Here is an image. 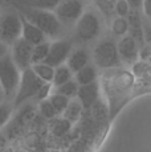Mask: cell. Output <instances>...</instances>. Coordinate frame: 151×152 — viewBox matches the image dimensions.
Instances as JSON below:
<instances>
[{
	"mask_svg": "<svg viewBox=\"0 0 151 152\" xmlns=\"http://www.w3.org/2000/svg\"><path fill=\"white\" fill-rule=\"evenodd\" d=\"M19 10L23 16H25L31 23L37 25L46 36L56 37L62 32V23L60 21L54 11L39 10V8H31L25 5H19Z\"/></svg>",
	"mask_w": 151,
	"mask_h": 152,
	"instance_id": "cell-1",
	"label": "cell"
},
{
	"mask_svg": "<svg viewBox=\"0 0 151 152\" xmlns=\"http://www.w3.org/2000/svg\"><path fill=\"white\" fill-rule=\"evenodd\" d=\"M0 80L5 98L16 97L21 82V74L11 54H3L0 58Z\"/></svg>",
	"mask_w": 151,
	"mask_h": 152,
	"instance_id": "cell-2",
	"label": "cell"
},
{
	"mask_svg": "<svg viewBox=\"0 0 151 152\" xmlns=\"http://www.w3.org/2000/svg\"><path fill=\"white\" fill-rule=\"evenodd\" d=\"M93 61L101 69H114L121 65L122 60L118 52V44L113 40H103L95 45L93 50Z\"/></svg>",
	"mask_w": 151,
	"mask_h": 152,
	"instance_id": "cell-3",
	"label": "cell"
},
{
	"mask_svg": "<svg viewBox=\"0 0 151 152\" xmlns=\"http://www.w3.org/2000/svg\"><path fill=\"white\" fill-rule=\"evenodd\" d=\"M48 82H45L43 78H40L39 75L34 73V70L31 68L25 69L21 72V82H20L19 90L15 97V106H20L21 103H24L27 99L32 97H37L41 89L45 86Z\"/></svg>",
	"mask_w": 151,
	"mask_h": 152,
	"instance_id": "cell-4",
	"label": "cell"
},
{
	"mask_svg": "<svg viewBox=\"0 0 151 152\" xmlns=\"http://www.w3.org/2000/svg\"><path fill=\"white\" fill-rule=\"evenodd\" d=\"M101 33V20L94 11H86L76 23V34L84 42L97 39Z\"/></svg>",
	"mask_w": 151,
	"mask_h": 152,
	"instance_id": "cell-5",
	"label": "cell"
},
{
	"mask_svg": "<svg viewBox=\"0 0 151 152\" xmlns=\"http://www.w3.org/2000/svg\"><path fill=\"white\" fill-rule=\"evenodd\" d=\"M23 37L21 16L17 13H7L3 17L0 28V39L7 45H13L17 40Z\"/></svg>",
	"mask_w": 151,
	"mask_h": 152,
	"instance_id": "cell-6",
	"label": "cell"
},
{
	"mask_svg": "<svg viewBox=\"0 0 151 152\" xmlns=\"http://www.w3.org/2000/svg\"><path fill=\"white\" fill-rule=\"evenodd\" d=\"M82 0H62L54 10L62 24H74L85 12Z\"/></svg>",
	"mask_w": 151,
	"mask_h": 152,
	"instance_id": "cell-7",
	"label": "cell"
},
{
	"mask_svg": "<svg viewBox=\"0 0 151 152\" xmlns=\"http://www.w3.org/2000/svg\"><path fill=\"white\" fill-rule=\"evenodd\" d=\"M33 48H34V45H32L29 41H27L23 37L19 39L12 45V58L21 72L32 66Z\"/></svg>",
	"mask_w": 151,
	"mask_h": 152,
	"instance_id": "cell-8",
	"label": "cell"
},
{
	"mask_svg": "<svg viewBox=\"0 0 151 152\" xmlns=\"http://www.w3.org/2000/svg\"><path fill=\"white\" fill-rule=\"evenodd\" d=\"M72 53V42L68 40H59V41L52 42L51 50L46 57L45 62L48 65L57 68V66L66 64L69 56Z\"/></svg>",
	"mask_w": 151,
	"mask_h": 152,
	"instance_id": "cell-9",
	"label": "cell"
},
{
	"mask_svg": "<svg viewBox=\"0 0 151 152\" xmlns=\"http://www.w3.org/2000/svg\"><path fill=\"white\" fill-rule=\"evenodd\" d=\"M118 52H119L122 62L127 64V65H134L138 62V58L141 57L138 42L129 33L121 37V40L118 41Z\"/></svg>",
	"mask_w": 151,
	"mask_h": 152,
	"instance_id": "cell-10",
	"label": "cell"
},
{
	"mask_svg": "<svg viewBox=\"0 0 151 152\" xmlns=\"http://www.w3.org/2000/svg\"><path fill=\"white\" fill-rule=\"evenodd\" d=\"M77 98L81 101V103L84 104L85 110H89L94 106V103L100 98V85L97 81L88 85H82L78 89Z\"/></svg>",
	"mask_w": 151,
	"mask_h": 152,
	"instance_id": "cell-11",
	"label": "cell"
},
{
	"mask_svg": "<svg viewBox=\"0 0 151 152\" xmlns=\"http://www.w3.org/2000/svg\"><path fill=\"white\" fill-rule=\"evenodd\" d=\"M21 16V23H23V39H25L27 41H29L32 45H39V44L45 41L46 34L41 31L37 25H34L33 23H31L25 16Z\"/></svg>",
	"mask_w": 151,
	"mask_h": 152,
	"instance_id": "cell-12",
	"label": "cell"
},
{
	"mask_svg": "<svg viewBox=\"0 0 151 152\" xmlns=\"http://www.w3.org/2000/svg\"><path fill=\"white\" fill-rule=\"evenodd\" d=\"M129 20V34H131L138 42L139 48H143L146 40H144V29H143V23L141 20V15L138 11H133L127 16Z\"/></svg>",
	"mask_w": 151,
	"mask_h": 152,
	"instance_id": "cell-13",
	"label": "cell"
},
{
	"mask_svg": "<svg viewBox=\"0 0 151 152\" xmlns=\"http://www.w3.org/2000/svg\"><path fill=\"white\" fill-rule=\"evenodd\" d=\"M89 61H90V56H89L88 50L86 49H76L70 53L69 56L68 61H66V64H68V66L72 69V72L77 73L80 72L81 69H84L86 65H89Z\"/></svg>",
	"mask_w": 151,
	"mask_h": 152,
	"instance_id": "cell-14",
	"label": "cell"
},
{
	"mask_svg": "<svg viewBox=\"0 0 151 152\" xmlns=\"http://www.w3.org/2000/svg\"><path fill=\"white\" fill-rule=\"evenodd\" d=\"M84 110H85V107H84V104L81 103L80 99L77 97L72 98L70 102H69V104H68V107H66V110L64 111V118H66L69 122H72V123H76V122L80 119V116H81V114H82Z\"/></svg>",
	"mask_w": 151,
	"mask_h": 152,
	"instance_id": "cell-15",
	"label": "cell"
},
{
	"mask_svg": "<svg viewBox=\"0 0 151 152\" xmlns=\"http://www.w3.org/2000/svg\"><path fill=\"white\" fill-rule=\"evenodd\" d=\"M73 75L74 73L72 72V69L68 66V64H62V65L57 66L56 72H54V78L52 81V85L53 87H60L61 85L69 82L70 80H73Z\"/></svg>",
	"mask_w": 151,
	"mask_h": 152,
	"instance_id": "cell-16",
	"label": "cell"
},
{
	"mask_svg": "<svg viewBox=\"0 0 151 152\" xmlns=\"http://www.w3.org/2000/svg\"><path fill=\"white\" fill-rule=\"evenodd\" d=\"M74 80L77 81V83L80 86L92 83L94 81H97V70H95V68L93 65H86L84 69H81L80 72L76 73Z\"/></svg>",
	"mask_w": 151,
	"mask_h": 152,
	"instance_id": "cell-17",
	"label": "cell"
},
{
	"mask_svg": "<svg viewBox=\"0 0 151 152\" xmlns=\"http://www.w3.org/2000/svg\"><path fill=\"white\" fill-rule=\"evenodd\" d=\"M19 5H25L31 8H39V10H49L53 11L57 8L62 0H16Z\"/></svg>",
	"mask_w": 151,
	"mask_h": 152,
	"instance_id": "cell-18",
	"label": "cell"
},
{
	"mask_svg": "<svg viewBox=\"0 0 151 152\" xmlns=\"http://www.w3.org/2000/svg\"><path fill=\"white\" fill-rule=\"evenodd\" d=\"M32 69H33L34 73H36L40 78H43L45 82L52 83V81H53V78H54L56 68L48 65L46 62H40V64H34V65H32Z\"/></svg>",
	"mask_w": 151,
	"mask_h": 152,
	"instance_id": "cell-19",
	"label": "cell"
},
{
	"mask_svg": "<svg viewBox=\"0 0 151 152\" xmlns=\"http://www.w3.org/2000/svg\"><path fill=\"white\" fill-rule=\"evenodd\" d=\"M51 42H41L39 45H34L33 48V54H32V65L34 64H40V62H45L46 57L49 54V50H51Z\"/></svg>",
	"mask_w": 151,
	"mask_h": 152,
	"instance_id": "cell-20",
	"label": "cell"
},
{
	"mask_svg": "<svg viewBox=\"0 0 151 152\" xmlns=\"http://www.w3.org/2000/svg\"><path fill=\"white\" fill-rule=\"evenodd\" d=\"M111 31L114 33V36L117 37H123L129 33V20L127 17L118 16L113 20L111 24Z\"/></svg>",
	"mask_w": 151,
	"mask_h": 152,
	"instance_id": "cell-21",
	"label": "cell"
},
{
	"mask_svg": "<svg viewBox=\"0 0 151 152\" xmlns=\"http://www.w3.org/2000/svg\"><path fill=\"white\" fill-rule=\"evenodd\" d=\"M78 89H80V85L77 83V81L74 80H70L69 82L61 85L60 87H56L54 93H59V94H62V95H66L69 98H76L78 94Z\"/></svg>",
	"mask_w": 151,
	"mask_h": 152,
	"instance_id": "cell-22",
	"label": "cell"
},
{
	"mask_svg": "<svg viewBox=\"0 0 151 152\" xmlns=\"http://www.w3.org/2000/svg\"><path fill=\"white\" fill-rule=\"evenodd\" d=\"M49 99H51V102L53 103L54 109L57 110V113H59V114H64V111L66 110L69 102H70V98H69V97L62 95V94H59V93L52 94L51 97H49Z\"/></svg>",
	"mask_w": 151,
	"mask_h": 152,
	"instance_id": "cell-23",
	"label": "cell"
},
{
	"mask_svg": "<svg viewBox=\"0 0 151 152\" xmlns=\"http://www.w3.org/2000/svg\"><path fill=\"white\" fill-rule=\"evenodd\" d=\"M72 122H69L66 118H61V119H56L54 118V122H53V126H52V131L56 136H62L65 135L66 132H69L72 127Z\"/></svg>",
	"mask_w": 151,
	"mask_h": 152,
	"instance_id": "cell-24",
	"label": "cell"
},
{
	"mask_svg": "<svg viewBox=\"0 0 151 152\" xmlns=\"http://www.w3.org/2000/svg\"><path fill=\"white\" fill-rule=\"evenodd\" d=\"M39 110H40V114H41L44 118L46 119H54L57 116V110L54 109L53 103L51 102V99H43L40 101V104H39Z\"/></svg>",
	"mask_w": 151,
	"mask_h": 152,
	"instance_id": "cell-25",
	"label": "cell"
},
{
	"mask_svg": "<svg viewBox=\"0 0 151 152\" xmlns=\"http://www.w3.org/2000/svg\"><path fill=\"white\" fill-rule=\"evenodd\" d=\"M115 3L117 0H95V5L105 16L110 17L115 13Z\"/></svg>",
	"mask_w": 151,
	"mask_h": 152,
	"instance_id": "cell-26",
	"label": "cell"
},
{
	"mask_svg": "<svg viewBox=\"0 0 151 152\" xmlns=\"http://www.w3.org/2000/svg\"><path fill=\"white\" fill-rule=\"evenodd\" d=\"M130 12H131V7H130L127 0H117V3H115V13H117V16L127 17Z\"/></svg>",
	"mask_w": 151,
	"mask_h": 152,
	"instance_id": "cell-27",
	"label": "cell"
},
{
	"mask_svg": "<svg viewBox=\"0 0 151 152\" xmlns=\"http://www.w3.org/2000/svg\"><path fill=\"white\" fill-rule=\"evenodd\" d=\"M143 29H144V40L149 46H151V25L149 23H143Z\"/></svg>",
	"mask_w": 151,
	"mask_h": 152,
	"instance_id": "cell-28",
	"label": "cell"
},
{
	"mask_svg": "<svg viewBox=\"0 0 151 152\" xmlns=\"http://www.w3.org/2000/svg\"><path fill=\"white\" fill-rule=\"evenodd\" d=\"M10 113H11V109H8V107H7V102H4V103L1 104V123L3 124L7 122L8 114H10Z\"/></svg>",
	"mask_w": 151,
	"mask_h": 152,
	"instance_id": "cell-29",
	"label": "cell"
},
{
	"mask_svg": "<svg viewBox=\"0 0 151 152\" xmlns=\"http://www.w3.org/2000/svg\"><path fill=\"white\" fill-rule=\"evenodd\" d=\"M133 11H139V8H143V0H127Z\"/></svg>",
	"mask_w": 151,
	"mask_h": 152,
	"instance_id": "cell-30",
	"label": "cell"
},
{
	"mask_svg": "<svg viewBox=\"0 0 151 152\" xmlns=\"http://www.w3.org/2000/svg\"><path fill=\"white\" fill-rule=\"evenodd\" d=\"M143 12L147 19L151 20V0H143Z\"/></svg>",
	"mask_w": 151,
	"mask_h": 152,
	"instance_id": "cell-31",
	"label": "cell"
}]
</instances>
